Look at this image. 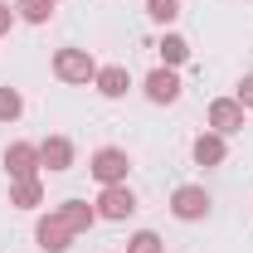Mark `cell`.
<instances>
[{"label": "cell", "instance_id": "cell-8", "mask_svg": "<svg viewBox=\"0 0 253 253\" xmlns=\"http://www.w3.org/2000/svg\"><path fill=\"white\" fill-rule=\"evenodd\" d=\"M205 122H210V131H219V136H239V131H244V107H239V97H214L210 112H205Z\"/></svg>", "mask_w": 253, "mask_h": 253}, {"label": "cell", "instance_id": "cell-10", "mask_svg": "<svg viewBox=\"0 0 253 253\" xmlns=\"http://www.w3.org/2000/svg\"><path fill=\"white\" fill-rule=\"evenodd\" d=\"M190 156H195V166H224L229 161V136H219V131H200L195 141H190Z\"/></svg>", "mask_w": 253, "mask_h": 253}, {"label": "cell", "instance_id": "cell-12", "mask_svg": "<svg viewBox=\"0 0 253 253\" xmlns=\"http://www.w3.org/2000/svg\"><path fill=\"white\" fill-rule=\"evenodd\" d=\"M54 214H59V219L73 229V239H78V234H88V229L97 224V205H88V200H63Z\"/></svg>", "mask_w": 253, "mask_h": 253}, {"label": "cell", "instance_id": "cell-13", "mask_svg": "<svg viewBox=\"0 0 253 253\" xmlns=\"http://www.w3.org/2000/svg\"><path fill=\"white\" fill-rule=\"evenodd\" d=\"M10 205L15 210H39L44 205V180H10Z\"/></svg>", "mask_w": 253, "mask_h": 253}, {"label": "cell", "instance_id": "cell-3", "mask_svg": "<svg viewBox=\"0 0 253 253\" xmlns=\"http://www.w3.org/2000/svg\"><path fill=\"white\" fill-rule=\"evenodd\" d=\"M210 210H214V200H210L205 185H175V190H170V214H175L180 224L210 219Z\"/></svg>", "mask_w": 253, "mask_h": 253}, {"label": "cell", "instance_id": "cell-9", "mask_svg": "<svg viewBox=\"0 0 253 253\" xmlns=\"http://www.w3.org/2000/svg\"><path fill=\"white\" fill-rule=\"evenodd\" d=\"M97 97H107V102H122L126 93H131V73H126V63H102L93 78Z\"/></svg>", "mask_w": 253, "mask_h": 253}, {"label": "cell", "instance_id": "cell-14", "mask_svg": "<svg viewBox=\"0 0 253 253\" xmlns=\"http://www.w3.org/2000/svg\"><path fill=\"white\" fill-rule=\"evenodd\" d=\"M156 54H161L166 68H180V63L190 59V39H185V34H175V30H166V34H161V44H156Z\"/></svg>", "mask_w": 253, "mask_h": 253}, {"label": "cell", "instance_id": "cell-5", "mask_svg": "<svg viewBox=\"0 0 253 253\" xmlns=\"http://www.w3.org/2000/svg\"><path fill=\"white\" fill-rule=\"evenodd\" d=\"M0 166H5L10 180H34V175L44 170V166H39V141H10L5 156H0Z\"/></svg>", "mask_w": 253, "mask_h": 253}, {"label": "cell", "instance_id": "cell-16", "mask_svg": "<svg viewBox=\"0 0 253 253\" xmlns=\"http://www.w3.org/2000/svg\"><path fill=\"white\" fill-rule=\"evenodd\" d=\"M20 117H25V97H20V88L0 83V122H20Z\"/></svg>", "mask_w": 253, "mask_h": 253}, {"label": "cell", "instance_id": "cell-2", "mask_svg": "<svg viewBox=\"0 0 253 253\" xmlns=\"http://www.w3.org/2000/svg\"><path fill=\"white\" fill-rule=\"evenodd\" d=\"M88 175H93L97 185H126L131 156H126L122 146H97L93 156H88Z\"/></svg>", "mask_w": 253, "mask_h": 253}, {"label": "cell", "instance_id": "cell-19", "mask_svg": "<svg viewBox=\"0 0 253 253\" xmlns=\"http://www.w3.org/2000/svg\"><path fill=\"white\" fill-rule=\"evenodd\" d=\"M234 97H239V107H244V112H253V68L244 73V78H239V88H234Z\"/></svg>", "mask_w": 253, "mask_h": 253}, {"label": "cell", "instance_id": "cell-11", "mask_svg": "<svg viewBox=\"0 0 253 253\" xmlns=\"http://www.w3.org/2000/svg\"><path fill=\"white\" fill-rule=\"evenodd\" d=\"M73 156H78V151H73L68 136H44V141H39V166H44L49 175H63V170L73 166Z\"/></svg>", "mask_w": 253, "mask_h": 253}, {"label": "cell", "instance_id": "cell-1", "mask_svg": "<svg viewBox=\"0 0 253 253\" xmlns=\"http://www.w3.org/2000/svg\"><path fill=\"white\" fill-rule=\"evenodd\" d=\"M97 68H102V63H97L88 49H73V44L54 54V78H59V83H73V88H88L97 78Z\"/></svg>", "mask_w": 253, "mask_h": 253}, {"label": "cell", "instance_id": "cell-20", "mask_svg": "<svg viewBox=\"0 0 253 253\" xmlns=\"http://www.w3.org/2000/svg\"><path fill=\"white\" fill-rule=\"evenodd\" d=\"M15 20H20V15H15V5H10V0H0V39L15 30Z\"/></svg>", "mask_w": 253, "mask_h": 253}, {"label": "cell", "instance_id": "cell-17", "mask_svg": "<svg viewBox=\"0 0 253 253\" xmlns=\"http://www.w3.org/2000/svg\"><path fill=\"white\" fill-rule=\"evenodd\" d=\"M146 15H151L156 25H166V30H170V25L185 15V5H180V0H146Z\"/></svg>", "mask_w": 253, "mask_h": 253}, {"label": "cell", "instance_id": "cell-4", "mask_svg": "<svg viewBox=\"0 0 253 253\" xmlns=\"http://www.w3.org/2000/svg\"><path fill=\"white\" fill-rule=\"evenodd\" d=\"M141 93H146V102H156V107H170V102H180V93H185V83H180V73L175 68H151L146 78H141Z\"/></svg>", "mask_w": 253, "mask_h": 253}, {"label": "cell", "instance_id": "cell-15", "mask_svg": "<svg viewBox=\"0 0 253 253\" xmlns=\"http://www.w3.org/2000/svg\"><path fill=\"white\" fill-rule=\"evenodd\" d=\"M15 15L25 25H49L54 20V0H15Z\"/></svg>", "mask_w": 253, "mask_h": 253}, {"label": "cell", "instance_id": "cell-18", "mask_svg": "<svg viewBox=\"0 0 253 253\" xmlns=\"http://www.w3.org/2000/svg\"><path fill=\"white\" fill-rule=\"evenodd\" d=\"M126 253H166V249H161V234H156V229H136V234L126 239Z\"/></svg>", "mask_w": 253, "mask_h": 253}, {"label": "cell", "instance_id": "cell-21", "mask_svg": "<svg viewBox=\"0 0 253 253\" xmlns=\"http://www.w3.org/2000/svg\"><path fill=\"white\" fill-rule=\"evenodd\" d=\"M54 5H59V0H54Z\"/></svg>", "mask_w": 253, "mask_h": 253}, {"label": "cell", "instance_id": "cell-7", "mask_svg": "<svg viewBox=\"0 0 253 253\" xmlns=\"http://www.w3.org/2000/svg\"><path fill=\"white\" fill-rule=\"evenodd\" d=\"M34 249L39 253H68L73 249V229H68L59 214H39V219H34Z\"/></svg>", "mask_w": 253, "mask_h": 253}, {"label": "cell", "instance_id": "cell-6", "mask_svg": "<svg viewBox=\"0 0 253 253\" xmlns=\"http://www.w3.org/2000/svg\"><path fill=\"white\" fill-rule=\"evenodd\" d=\"M136 210H141V205H136L131 185H102V190H97V219L122 224V219H131Z\"/></svg>", "mask_w": 253, "mask_h": 253}]
</instances>
